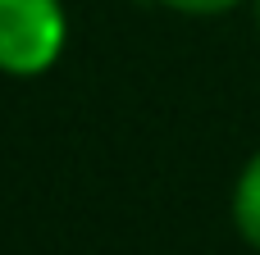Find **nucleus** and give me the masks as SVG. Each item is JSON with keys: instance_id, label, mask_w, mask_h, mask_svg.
<instances>
[{"instance_id": "nucleus-4", "label": "nucleus", "mask_w": 260, "mask_h": 255, "mask_svg": "<svg viewBox=\"0 0 260 255\" xmlns=\"http://www.w3.org/2000/svg\"><path fill=\"white\" fill-rule=\"evenodd\" d=\"M251 14H256V27H260V0H251Z\"/></svg>"}, {"instance_id": "nucleus-1", "label": "nucleus", "mask_w": 260, "mask_h": 255, "mask_svg": "<svg viewBox=\"0 0 260 255\" xmlns=\"http://www.w3.org/2000/svg\"><path fill=\"white\" fill-rule=\"evenodd\" d=\"M69 46L64 0H0V73L41 78Z\"/></svg>"}, {"instance_id": "nucleus-3", "label": "nucleus", "mask_w": 260, "mask_h": 255, "mask_svg": "<svg viewBox=\"0 0 260 255\" xmlns=\"http://www.w3.org/2000/svg\"><path fill=\"white\" fill-rule=\"evenodd\" d=\"M169 14H183V18H224L233 9H242L247 0H151Z\"/></svg>"}, {"instance_id": "nucleus-2", "label": "nucleus", "mask_w": 260, "mask_h": 255, "mask_svg": "<svg viewBox=\"0 0 260 255\" xmlns=\"http://www.w3.org/2000/svg\"><path fill=\"white\" fill-rule=\"evenodd\" d=\"M229 214H233L238 237L251 251H260V151L238 169V183H233V196H229Z\"/></svg>"}]
</instances>
